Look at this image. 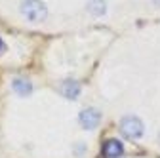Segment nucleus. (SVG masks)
Masks as SVG:
<instances>
[{
  "label": "nucleus",
  "instance_id": "1",
  "mask_svg": "<svg viewBox=\"0 0 160 158\" xmlns=\"http://www.w3.org/2000/svg\"><path fill=\"white\" fill-rule=\"evenodd\" d=\"M21 13L32 23H40L44 21L48 15V8L44 2L40 0H23L21 2Z\"/></svg>",
  "mask_w": 160,
  "mask_h": 158
},
{
  "label": "nucleus",
  "instance_id": "2",
  "mask_svg": "<svg viewBox=\"0 0 160 158\" xmlns=\"http://www.w3.org/2000/svg\"><path fill=\"white\" fill-rule=\"evenodd\" d=\"M120 131L128 139H139L143 135V122L137 116H124L120 122Z\"/></svg>",
  "mask_w": 160,
  "mask_h": 158
},
{
  "label": "nucleus",
  "instance_id": "3",
  "mask_svg": "<svg viewBox=\"0 0 160 158\" xmlns=\"http://www.w3.org/2000/svg\"><path fill=\"white\" fill-rule=\"evenodd\" d=\"M78 120H80V124H82L84 130H93V128L99 126V122H101V112L97 109H84L80 112Z\"/></svg>",
  "mask_w": 160,
  "mask_h": 158
},
{
  "label": "nucleus",
  "instance_id": "4",
  "mask_svg": "<svg viewBox=\"0 0 160 158\" xmlns=\"http://www.w3.org/2000/svg\"><path fill=\"white\" fill-rule=\"evenodd\" d=\"M124 152V147L118 139H107L101 147V154L103 158H120Z\"/></svg>",
  "mask_w": 160,
  "mask_h": 158
},
{
  "label": "nucleus",
  "instance_id": "5",
  "mask_svg": "<svg viewBox=\"0 0 160 158\" xmlns=\"http://www.w3.org/2000/svg\"><path fill=\"white\" fill-rule=\"evenodd\" d=\"M59 91H61V95L67 97V99H76L78 93H80V84L74 82V80H65L61 84V88H59Z\"/></svg>",
  "mask_w": 160,
  "mask_h": 158
},
{
  "label": "nucleus",
  "instance_id": "6",
  "mask_svg": "<svg viewBox=\"0 0 160 158\" xmlns=\"http://www.w3.org/2000/svg\"><path fill=\"white\" fill-rule=\"evenodd\" d=\"M12 88H13V91L17 95H21V97H27L32 91V84L29 80H25V78H15V80L12 82Z\"/></svg>",
  "mask_w": 160,
  "mask_h": 158
},
{
  "label": "nucleus",
  "instance_id": "7",
  "mask_svg": "<svg viewBox=\"0 0 160 158\" xmlns=\"http://www.w3.org/2000/svg\"><path fill=\"white\" fill-rule=\"evenodd\" d=\"M86 10H88L92 15H95V17L103 15V13H105V10H107V6H105V0H90V2H88V6H86Z\"/></svg>",
  "mask_w": 160,
  "mask_h": 158
},
{
  "label": "nucleus",
  "instance_id": "8",
  "mask_svg": "<svg viewBox=\"0 0 160 158\" xmlns=\"http://www.w3.org/2000/svg\"><path fill=\"white\" fill-rule=\"evenodd\" d=\"M4 50H6V44H4V42H2V38H0V53H2V52H4Z\"/></svg>",
  "mask_w": 160,
  "mask_h": 158
}]
</instances>
